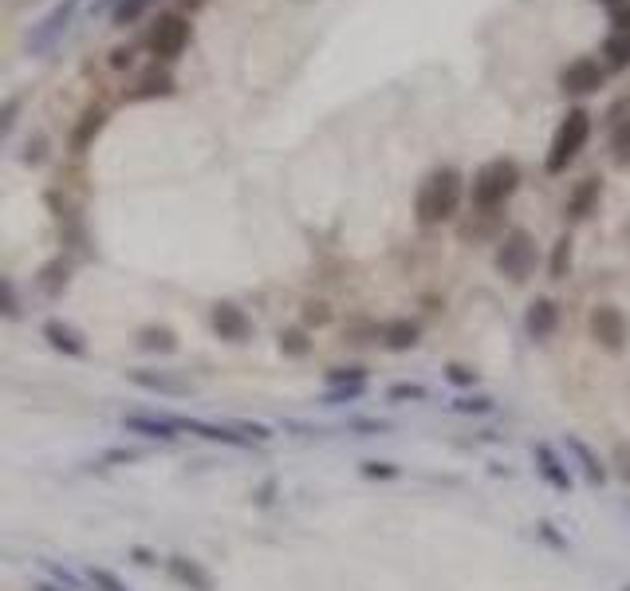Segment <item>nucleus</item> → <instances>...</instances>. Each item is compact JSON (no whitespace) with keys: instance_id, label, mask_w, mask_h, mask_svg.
<instances>
[{"instance_id":"f257e3e1","label":"nucleus","mask_w":630,"mask_h":591,"mask_svg":"<svg viewBox=\"0 0 630 591\" xmlns=\"http://www.w3.org/2000/svg\"><path fill=\"white\" fill-rule=\"evenodd\" d=\"M465 197V178L453 166H438L434 174H426V182L414 194V221L418 225H445L453 221V213L461 209Z\"/></svg>"},{"instance_id":"f03ea898","label":"nucleus","mask_w":630,"mask_h":591,"mask_svg":"<svg viewBox=\"0 0 630 591\" xmlns=\"http://www.w3.org/2000/svg\"><path fill=\"white\" fill-rule=\"evenodd\" d=\"M520 190V166L512 158H493L485 162L473 182H469V201L477 205V213H493L501 209L508 197Z\"/></svg>"},{"instance_id":"7ed1b4c3","label":"nucleus","mask_w":630,"mask_h":591,"mask_svg":"<svg viewBox=\"0 0 630 591\" xmlns=\"http://www.w3.org/2000/svg\"><path fill=\"white\" fill-rule=\"evenodd\" d=\"M587 138H591V115L583 111V107H571L564 119H560V127L552 134V146H548V158H544V174H564L567 166L579 158V150L587 146Z\"/></svg>"},{"instance_id":"20e7f679","label":"nucleus","mask_w":630,"mask_h":591,"mask_svg":"<svg viewBox=\"0 0 630 591\" xmlns=\"http://www.w3.org/2000/svg\"><path fill=\"white\" fill-rule=\"evenodd\" d=\"M497 268H501L504 280L512 284H524L536 268H540V245L528 229H512L504 233V241L497 245Z\"/></svg>"},{"instance_id":"39448f33","label":"nucleus","mask_w":630,"mask_h":591,"mask_svg":"<svg viewBox=\"0 0 630 591\" xmlns=\"http://www.w3.org/2000/svg\"><path fill=\"white\" fill-rule=\"evenodd\" d=\"M193 40V24L178 12H162L146 32V52L158 60H178Z\"/></svg>"},{"instance_id":"423d86ee","label":"nucleus","mask_w":630,"mask_h":591,"mask_svg":"<svg viewBox=\"0 0 630 591\" xmlns=\"http://www.w3.org/2000/svg\"><path fill=\"white\" fill-rule=\"evenodd\" d=\"M587 331H591V339H595L603 351H611V355H619V351L630 343L627 312H623V308H615V304H599V308H591V316H587Z\"/></svg>"},{"instance_id":"0eeeda50","label":"nucleus","mask_w":630,"mask_h":591,"mask_svg":"<svg viewBox=\"0 0 630 591\" xmlns=\"http://www.w3.org/2000/svg\"><path fill=\"white\" fill-rule=\"evenodd\" d=\"M603 79H607V67L591 56H575L571 64H564L560 71V91L567 99H587L595 91H603Z\"/></svg>"},{"instance_id":"6e6552de","label":"nucleus","mask_w":630,"mask_h":591,"mask_svg":"<svg viewBox=\"0 0 630 591\" xmlns=\"http://www.w3.org/2000/svg\"><path fill=\"white\" fill-rule=\"evenodd\" d=\"M209 324L217 331V339H225V343H249L252 339V320L241 304L221 300V304L209 312Z\"/></svg>"},{"instance_id":"1a4fd4ad","label":"nucleus","mask_w":630,"mask_h":591,"mask_svg":"<svg viewBox=\"0 0 630 591\" xmlns=\"http://www.w3.org/2000/svg\"><path fill=\"white\" fill-rule=\"evenodd\" d=\"M560 328V304L552 300V296H536L532 304H528V312H524V331L536 339V343H544L548 335H556Z\"/></svg>"},{"instance_id":"9d476101","label":"nucleus","mask_w":630,"mask_h":591,"mask_svg":"<svg viewBox=\"0 0 630 591\" xmlns=\"http://www.w3.org/2000/svg\"><path fill=\"white\" fill-rule=\"evenodd\" d=\"M107 119H111V115H107V107H99V103H95V107H87V111L75 119L71 134H67L71 154H87V150H91V142L99 138V131L107 127Z\"/></svg>"},{"instance_id":"9b49d317","label":"nucleus","mask_w":630,"mask_h":591,"mask_svg":"<svg viewBox=\"0 0 630 591\" xmlns=\"http://www.w3.org/2000/svg\"><path fill=\"white\" fill-rule=\"evenodd\" d=\"M599 197H603V178H599V174L583 178V182L571 190V197H567V205H564L567 221H583V217H591V213L599 209Z\"/></svg>"},{"instance_id":"f8f14e48","label":"nucleus","mask_w":630,"mask_h":591,"mask_svg":"<svg viewBox=\"0 0 630 591\" xmlns=\"http://www.w3.org/2000/svg\"><path fill=\"white\" fill-rule=\"evenodd\" d=\"M75 8H79V0H60V4L52 8V16H48V20H44V24H40L32 36H28V52H36V48H48V44H52V40H56V36L63 32V28H67V20L75 16Z\"/></svg>"},{"instance_id":"ddd939ff","label":"nucleus","mask_w":630,"mask_h":591,"mask_svg":"<svg viewBox=\"0 0 630 591\" xmlns=\"http://www.w3.org/2000/svg\"><path fill=\"white\" fill-rule=\"evenodd\" d=\"M162 95H174V79H170V71H146L130 91H126V99L130 103H142V99H162Z\"/></svg>"},{"instance_id":"4468645a","label":"nucleus","mask_w":630,"mask_h":591,"mask_svg":"<svg viewBox=\"0 0 630 591\" xmlns=\"http://www.w3.org/2000/svg\"><path fill=\"white\" fill-rule=\"evenodd\" d=\"M166 568H170V576H174V580H182L189 591H213V576H209L201 564L186 560V556H170V560H166Z\"/></svg>"},{"instance_id":"2eb2a0df","label":"nucleus","mask_w":630,"mask_h":591,"mask_svg":"<svg viewBox=\"0 0 630 591\" xmlns=\"http://www.w3.org/2000/svg\"><path fill=\"white\" fill-rule=\"evenodd\" d=\"M178 430H189L197 438H209V442H221V446H249V438L225 430V426H209V422H197V418H170Z\"/></svg>"},{"instance_id":"dca6fc26","label":"nucleus","mask_w":630,"mask_h":591,"mask_svg":"<svg viewBox=\"0 0 630 591\" xmlns=\"http://www.w3.org/2000/svg\"><path fill=\"white\" fill-rule=\"evenodd\" d=\"M599 52H603V67L607 71H627L630 67V32H607V40L599 44Z\"/></svg>"},{"instance_id":"f3484780","label":"nucleus","mask_w":630,"mask_h":591,"mask_svg":"<svg viewBox=\"0 0 630 591\" xmlns=\"http://www.w3.org/2000/svg\"><path fill=\"white\" fill-rule=\"evenodd\" d=\"M418 339H422L418 320H394V324L382 328V347H386V351H410Z\"/></svg>"},{"instance_id":"a211bd4d","label":"nucleus","mask_w":630,"mask_h":591,"mask_svg":"<svg viewBox=\"0 0 630 591\" xmlns=\"http://www.w3.org/2000/svg\"><path fill=\"white\" fill-rule=\"evenodd\" d=\"M44 339H48L56 351H63V355H75V359L87 355V343L79 339V331L60 324V320H48V324H44Z\"/></svg>"},{"instance_id":"6ab92c4d","label":"nucleus","mask_w":630,"mask_h":591,"mask_svg":"<svg viewBox=\"0 0 630 591\" xmlns=\"http://www.w3.org/2000/svg\"><path fill=\"white\" fill-rule=\"evenodd\" d=\"M123 426H126V430H134V434H146V438H166V442H170V438H178V434H174L178 426H174L170 418H150V414H126Z\"/></svg>"},{"instance_id":"aec40b11","label":"nucleus","mask_w":630,"mask_h":591,"mask_svg":"<svg viewBox=\"0 0 630 591\" xmlns=\"http://www.w3.org/2000/svg\"><path fill=\"white\" fill-rule=\"evenodd\" d=\"M536 461H540V473L552 481V485H560V493L571 489V477H567V469L560 465V458H552V450L548 446H536Z\"/></svg>"},{"instance_id":"412c9836","label":"nucleus","mask_w":630,"mask_h":591,"mask_svg":"<svg viewBox=\"0 0 630 591\" xmlns=\"http://www.w3.org/2000/svg\"><path fill=\"white\" fill-rule=\"evenodd\" d=\"M611 162L630 170V119L615 123V131H611Z\"/></svg>"},{"instance_id":"4be33fe9","label":"nucleus","mask_w":630,"mask_h":591,"mask_svg":"<svg viewBox=\"0 0 630 591\" xmlns=\"http://www.w3.org/2000/svg\"><path fill=\"white\" fill-rule=\"evenodd\" d=\"M130 383L150 387V391H162V394H186L189 391L186 383H178V379H162V375H150V371H130Z\"/></svg>"},{"instance_id":"5701e85b","label":"nucleus","mask_w":630,"mask_h":591,"mask_svg":"<svg viewBox=\"0 0 630 591\" xmlns=\"http://www.w3.org/2000/svg\"><path fill=\"white\" fill-rule=\"evenodd\" d=\"M567 272H571V237H560L556 241V249H552V257H548V276L552 280H567Z\"/></svg>"},{"instance_id":"b1692460","label":"nucleus","mask_w":630,"mask_h":591,"mask_svg":"<svg viewBox=\"0 0 630 591\" xmlns=\"http://www.w3.org/2000/svg\"><path fill=\"white\" fill-rule=\"evenodd\" d=\"M138 347H146V351H174L178 339H174L170 328H142L138 331Z\"/></svg>"},{"instance_id":"393cba45","label":"nucleus","mask_w":630,"mask_h":591,"mask_svg":"<svg viewBox=\"0 0 630 591\" xmlns=\"http://www.w3.org/2000/svg\"><path fill=\"white\" fill-rule=\"evenodd\" d=\"M146 8H150V0H119V4H115V24H119V28L134 24Z\"/></svg>"},{"instance_id":"a878e982","label":"nucleus","mask_w":630,"mask_h":591,"mask_svg":"<svg viewBox=\"0 0 630 591\" xmlns=\"http://www.w3.org/2000/svg\"><path fill=\"white\" fill-rule=\"evenodd\" d=\"M280 347H284V355H308V351H312V339H308L304 331H284V335H280Z\"/></svg>"},{"instance_id":"bb28decb","label":"nucleus","mask_w":630,"mask_h":591,"mask_svg":"<svg viewBox=\"0 0 630 591\" xmlns=\"http://www.w3.org/2000/svg\"><path fill=\"white\" fill-rule=\"evenodd\" d=\"M20 103H24L20 95H12V99L0 103V142H4L8 131H12V123H16V115H20Z\"/></svg>"},{"instance_id":"cd10ccee","label":"nucleus","mask_w":630,"mask_h":591,"mask_svg":"<svg viewBox=\"0 0 630 591\" xmlns=\"http://www.w3.org/2000/svg\"><path fill=\"white\" fill-rule=\"evenodd\" d=\"M571 450H575V454L583 458V465L591 469V481H595V485H603V481H607V469L599 465V458H595V454H591V450H587L583 442H571Z\"/></svg>"},{"instance_id":"c85d7f7f","label":"nucleus","mask_w":630,"mask_h":591,"mask_svg":"<svg viewBox=\"0 0 630 591\" xmlns=\"http://www.w3.org/2000/svg\"><path fill=\"white\" fill-rule=\"evenodd\" d=\"M0 316H8V320H16L20 316V304H16V288L0 276Z\"/></svg>"},{"instance_id":"c756f323","label":"nucleus","mask_w":630,"mask_h":591,"mask_svg":"<svg viewBox=\"0 0 630 591\" xmlns=\"http://www.w3.org/2000/svg\"><path fill=\"white\" fill-rule=\"evenodd\" d=\"M87 576H91V584H95L99 591H126L123 580H119L115 572H107V568H91Z\"/></svg>"},{"instance_id":"7c9ffc66","label":"nucleus","mask_w":630,"mask_h":591,"mask_svg":"<svg viewBox=\"0 0 630 591\" xmlns=\"http://www.w3.org/2000/svg\"><path fill=\"white\" fill-rule=\"evenodd\" d=\"M63 272H67V261H52L48 268H44V288H48V292H60L63 280H67Z\"/></svg>"},{"instance_id":"2f4dec72","label":"nucleus","mask_w":630,"mask_h":591,"mask_svg":"<svg viewBox=\"0 0 630 591\" xmlns=\"http://www.w3.org/2000/svg\"><path fill=\"white\" fill-rule=\"evenodd\" d=\"M615 469H619L623 481H630V442H619V446H615Z\"/></svg>"},{"instance_id":"473e14b6","label":"nucleus","mask_w":630,"mask_h":591,"mask_svg":"<svg viewBox=\"0 0 630 591\" xmlns=\"http://www.w3.org/2000/svg\"><path fill=\"white\" fill-rule=\"evenodd\" d=\"M611 24H615V32H630V0H623V4L611 12Z\"/></svg>"},{"instance_id":"72a5a7b5","label":"nucleus","mask_w":630,"mask_h":591,"mask_svg":"<svg viewBox=\"0 0 630 591\" xmlns=\"http://www.w3.org/2000/svg\"><path fill=\"white\" fill-rule=\"evenodd\" d=\"M363 473H367V477H398V469H394V465H386V461H367V465H363Z\"/></svg>"},{"instance_id":"f704fd0d","label":"nucleus","mask_w":630,"mask_h":591,"mask_svg":"<svg viewBox=\"0 0 630 591\" xmlns=\"http://www.w3.org/2000/svg\"><path fill=\"white\" fill-rule=\"evenodd\" d=\"M445 375H449V383H461V387H465V383H473V375H469L465 367H457V363H453V367H449Z\"/></svg>"},{"instance_id":"c9c22d12","label":"nucleus","mask_w":630,"mask_h":591,"mask_svg":"<svg viewBox=\"0 0 630 591\" xmlns=\"http://www.w3.org/2000/svg\"><path fill=\"white\" fill-rule=\"evenodd\" d=\"M308 308H312V312H308V320H312V324H327V320H331L327 304H308Z\"/></svg>"},{"instance_id":"e433bc0d","label":"nucleus","mask_w":630,"mask_h":591,"mask_svg":"<svg viewBox=\"0 0 630 591\" xmlns=\"http://www.w3.org/2000/svg\"><path fill=\"white\" fill-rule=\"evenodd\" d=\"M111 67H119V71H123V67H130V48H119V52L111 56Z\"/></svg>"},{"instance_id":"4c0bfd02","label":"nucleus","mask_w":630,"mask_h":591,"mask_svg":"<svg viewBox=\"0 0 630 591\" xmlns=\"http://www.w3.org/2000/svg\"><path fill=\"white\" fill-rule=\"evenodd\" d=\"M390 398H422V391H418V387H394Z\"/></svg>"},{"instance_id":"58836bf2","label":"nucleus","mask_w":630,"mask_h":591,"mask_svg":"<svg viewBox=\"0 0 630 591\" xmlns=\"http://www.w3.org/2000/svg\"><path fill=\"white\" fill-rule=\"evenodd\" d=\"M178 4H182V8H186V12H197V8H205V4H209V0H178Z\"/></svg>"},{"instance_id":"ea45409f","label":"nucleus","mask_w":630,"mask_h":591,"mask_svg":"<svg viewBox=\"0 0 630 591\" xmlns=\"http://www.w3.org/2000/svg\"><path fill=\"white\" fill-rule=\"evenodd\" d=\"M599 4H607V8H611V12H615V8H619V4H623V0H599Z\"/></svg>"},{"instance_id":"a19ab883","label":"nucleus","mask_w":630,"mask_h":591,"mask_svg":"<svg viewBox=\"0 0 630 591\" xmlns=\"http://www.w3.org/2000/svg\"><path fill=\"white\" fill-rule=\"evenodd\" d=\"M40 591H60V588H52V584H44V588H40Z\"/></svg>"}]
</instances>
